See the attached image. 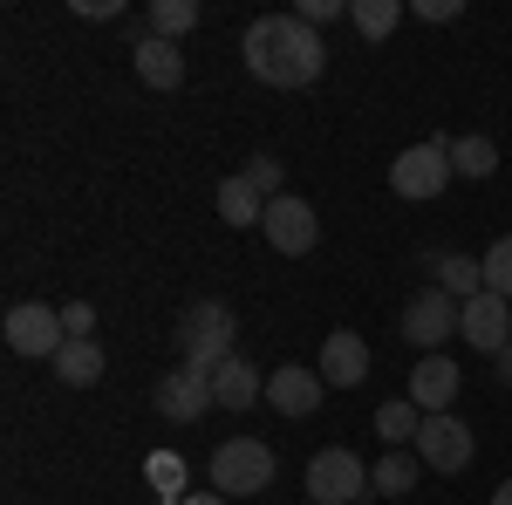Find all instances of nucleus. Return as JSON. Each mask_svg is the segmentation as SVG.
Listing matches in <instances>:
<instances>
[{"mask_svg": "<svg viewBox=\"0 0 512 505\" xmlns=\"http://www.w3.org/2000/svg\"><path fill=\"white\" fill-rule=\"evenodd\" d=\"M246 69L267 82V89H308L328 69V48H321V28H308L301 14H260L246 41H239Z\"/></svg>", "mask_w": 512, "mask_h": 505, "instance_id": "obj_1", "label": "nucleus"}, {"mask_svg": "<svg viewBox=\"0 0 512 505\" xmlns=\"http://www.w3.org/2000/svg\"><path fill=\"white\" fill-rule=\"evenodd\" d=\"M205 471H212V492L219 499H260L274 485L280 458H274V444H260V437H226Z\"/></svg>", "mask_w": 512, "mask_h": 505, "instance_id": "obj_2", "label": "nucleus"}, {"mask_svg": "<svg viewBox=\"0 0 512 505\" xmlns=\"http://www.w3.org/2000/svg\"><path fill=\"white\" fill-rule=\"evenodd\" d=\"M233 335H239V321L226 301H192V308L178 314V355L192 362V369H219V362H233Z\"/></svg>", "mask_w": 512, "mask_h": 505, "instance_id": "obj_3", "label": "nucleus"}, {"mask_svg": "<svg viewBox=\"0 0 512 505\" xmlns=\"http://www.w3.org/2000/svg\"><path fill=\"white\" fill-rule=\"evenodd\" d=\"M458 171H451V137L437 130V137H424V144H410V151H396V164H390V192L396 198H437L444 185H451Z\"/></svg>", "mask_w": 512, "mask_h": 505, "instance_id": "obj_4", "label": "nucleus"}, {"mask_svg": "<svg viewBox=\"0 0 512 505\" xmlns=\"http://www.w3.org/2000/svg\"><path fill=\"white\" fill-rule=\"evenodd\" d=\"M362 492H369V465L349 444H328V451L308 458V499L315 505H355Z\"/></svg>", "mask_w": 512, "mask_h": 505, "instance_id": "obj_5", "label": "nucleus"}, {"mask_svg": "<svg viewBox=\"0 0 512 505\" xmlns=\"http://www.w3.org/2000/svg\"><path fill=\"white\" fill-rule=\"evenodd\" d=\"M458 314H465V301H451V294L431 280V287L403 308V342H410L417 355H444V342L458 335Z\"/></svg>", "mask_w": 512, "mask_h": 505, "instance_id": "obj_6", "label": "nucleus"}, {"mask_svg": "<svg viewBox=\"0 0 512 505\" xmlns=\"http://www.w3.org/2000/svg\"><path fill=\"white\" fill-rule=\"evenodd\" d=\"M0 335H7V349H14V355H35V362H55L62 342H69L62 308H41V301H14L7 321H0Z\"/></svg>", "mask_w": 512, "mask_h": 505, "instance_id": "obj_7", "label": "nucleus"}, {"mask_svg": "<svg viewBox=\"0 0 512 505\" xmlns=\"http://www.w3.org/2000/svg\"><path fill=\"white\" fill-rule=\"evenodd\" d=\"M212 403H219V396H212V376H205V369H192V362L164 369L158 383H151V410H158L164 424H198Z\"/></svg>", "mask_w": 512, "mask_h": 505, "instance_id": "obj_8", "label": "nucleus"}, {"mask_svg": "<svg viewBox=\"0 0 512 505\" xmlns=\"http://www.w3.org/2000/svg\"><path fill=\"white\" fill-rule=\"evenodd\" d=\"M260 233H267V246H274V253L301 260V253H315V246H321V219H315V205H308V198L280 192V198H267Z\"/></svg>", "mask_w": 512, "mask_h": 505, "instance_id": "obj_9", "label": "nucleus"}, {"mask_svg": "<svg viewBox=\"0 0 512 505\" xmlns=\"http://www.w3.org/2000/svg\"><path fill=\"white\" fill-rule=\"evenodd\" d=\"M472 451H478V437H472V424H458L451 410L444 417H424V430H417V458H424V471H465L472 465Z\"/></svg>", "mask_w": 512, "mask_h": 505, "instance_id": "obj_10", "label": "nucleus"}, {"mask_svg": "<svg viewBox=\"0 0 512 505\" xmlns=\"http://www.w3.org/2000/svg\"><path fill=\"white\" fill-rule=\"evenodd\" d=\"M458 335L472 342L478 355H506L512 342V301H499V294H478V301H465V314H458Z\"/></svg>", "mask_w": 512, "mask_h": 505, "instance_id": "obj_11", "label": "nucleus"}, {"mask_svg": "<svg viewBox=\"0 0 512 505\" xmlns=\"http://www.w3.org/2000/svg\"><path fill=\"white\" fill-rule=\"evenodd\" d=\"M458 389H465V376H458V362L451 355H417V369H410V403L424 410V417H444L451 403H458Z\"/></svg>", "mask_w": 512, "mask_h": 505, "instance_id": "obj_12", "label": "nucleus"}, {"mask_svg": "<svg viewBox=\"0 0 512 505\" xmlns=\"http://www.w3.org/2000/svg\"><path fill=\"white\" fill-rule=\"evenodd\" d=\"M328 383H321V369H301V362H280L274 376H267V403H274L280 417H315Z\"/></svg>", "mask_w": 512, "mask_h": 505, "instance_id": "obj_13", "label": "nucleus"}, {"mask_svg": "<svg viewBox=\"0 0 512 505\" xmlns=\"http://www.w3.org/2000/svg\"><path fill=\"white\" fill-rule=\"evenodd\" d=\"M369 342L355 335V328H335L328 342H321V383L328 389H355V383H369Z\"/></svg>", "mask_w": 512, "mask_h": 505, "instance_id": "obj_14", "label": "nucleus"}, {"mask_svg": "<svg viewBox=\"0 0 512 505\" xmlns=\"http://www.w3.org/2000/svg\"><path fill=\"white\" fill-rule=\"evenodd\" d=\"M130 62H137V82H144V89H185V55H178V41H158L144 28L137 48H130Z\"/></svg>", "mask_w": 512, "mask_h": 505, "instance_id": "obj_15", "label": "nucleus"}, {"mask_svg": "<svg viewBox=\"0 0 512 505\" xmlns=\"http://www.w3.org/2000/svg\"><path fill=\"white\" fill-rule=\"evenodd\" d=\"M212 396H219V410H253V403L267 396V383H260V369H253L246 355H233V362L212 369Z\"/></svg>", "mask_w": 512, "mask_h": 505, "instance_id": "obj_16", "label": "nucleus"}, {"mask_svg": "<svg viewBox=\"0 0 512 505\" xmlns=\"http://www.w3.org/2000/svg\"><path fill=\"white\" fill-rule=\"evenodd\" d=\"M48 369H55V383L89 389V383H103L110 362H103V342H96V335H76V342H62V355H55Z\"/></svg>", "mask_w": 512, "mask_h": 505, "instance_id": "obj_17", "label": "nucleus"}, {"mask_svg": "<svg viewBox=\"0 0 512 505\" xmlns=\"http://www.w3.org/2000/svg\"><path fill=\"white\" fill-rule=\"evenodd\" d=\"M431 273L451 301H478L485 294V260H472V253H431Z\"/></svg>", "mask_w": 512, "mask_h": 505, "instance_id": "obj_18", "label": "nucleus"}, {"mask_svg": "<svg viewBox=\"0 0 512 505\" xmlns=\"http://www.w3.org/2000/svg\"><path fill=\"white\" fill-rule=\"evenodd\" d=\"M417 430H424V410L410 403V396H396L376 410V437L390 444V451H417Z\"/></svg>", "mask_w": 512, "mask_h": 505, "instance_id": "obj_19", "label": "nucleus"}, {"mask_svg": "<svg viewBox=\"0 0 512 505\" xmlns=\"http://www.w3.org/2000/svg\"><path fill=\"white\" fill-rule=\"evenodd\" d=\"M417 478H424V458H417V451H390V458H376V465H369V492H383V499H403Z\"/></svg>", "mask_w": 512, "mask_h": 505, "instance_id": "obj_20", "label": "nucleus"}, {"mask_svg": "<svg viewBox=\"0 0 512 505\" xmlns=\"http://www.w3.org/2000/svg\"><path fill=\"white\" fill-rule=\"evenodd\" d=\"M451 171L485 185V178L499 171V144H492V137H451Z\"/></svg>", "mask_w": 512, "mask_h": 505, "instance_id": "obj_21", "label": "nucleus"}, {"mask_svg": "<svg viewBox=\"0 0 512 505\" xmlns=\"http://www.w3.org/2000/svg\"><path fill=\"white\" fill-rule=\"evenodd\" d=\"M219 219H226V226H260V219H267V198L253 192L246 178H226V185H219Z\"/></svg>", "mask_w": 512, "mask_h": 505, "instance_id": "obj_22", "label": "nucleus"}, {"mask_svg": "<svg viewBox=\"0 0 512 505\" xmlns=\"http://www.w3.org/2000/svg\"><path fill=\"white\" fill-rule=\"evenodd\" d=\"M349 21L362 41H383L396 35V21H403V0H349Z\"/></svg>", "mask_w": 512, "mask_h": 505, "instance_id": "obj_23", "label": "nucleus"}, {"mask_svg": "<svg viewBox=\"0 0 512 505\" xmlns=\"http://www.w3.org/2000/svg\"><path fill=\"white\" fill-rule=\"evenodd\" d=\"M198 28V7L192 0H151V35L158 41H178Z\"/></svg>", "mask_w": 512, "mask_h": 505, "instance_id": "obj_24", "label": "nucleus"}, {"mask_svg": "<svg viewBox=\"0 0 512 505\" xmlns=\"http://www.w3.org/2000/svg\"><path fill=\"white\" fill-rule=\"evenodd\" d=\"M485 294H499V301H512V233L485 246Z\"/></svg>", "mask_w": 512, "mask_h": 505, "instance_id": "obj_25", "label": "nucleus"}, {"mask_svg": "<svg viewBox=\"0 0 512 505\" xmlns=\"http://www.w3.org/2000/svg\"><path fill=\"white\" fill-rule=\"evenodd\" d=\"M239 178H246V185H253L260 198H280V192H287V185H280V164H274V157H253Z\"/></svg>", "mask_w": 512, "mask_h": 505, "instance_id": "obj_26", "label": "nucleus"}, {"mask_svg": "<svg viewBox=\"0 0 512 505\" xmlns=\"http://www.w3.org/2000/svg\"><path fill=\"white\" fill-rule=\"evenodd\" d=\"M144 478L158 485L164 499H178V492H185V465H178V458H151V465H144Z\"/></svg>", "mask_w": 512, "mask_h": 505, "instance_id": "obj_27", "label": "nucleus"}, {"mask_svg": "<svg viewBox=\"0 0 512 505\" xmlns=\"http://www.w3.org/2000/svg\"><path fill=\"white\" fill-rule=\"evenodd\" d=\"M62 328H69V342H76V335H96V308H89V301H69V308H62Z\"/></svg>", "mask_w": 512, "mask_h": 505, "instance_id": "obj_28", "label": "nucleus"}, {"mask_svg": "<svg viewBox=\"0 0 512 505\" xmlns=\"http://www.w3.org/2000/svg\"><path fill=\"white\" fill-rule=\"evenodd\" d=\"M294 14H301L308 28H321V21H335V14H349V0H301Z\"/></svg>", "mask_w": 512, "mask_h": 505, "instance_id": "obj_29", "label": "nucleus"}, {"mask_svg": "<svg viewBox=\"0 0 512 505\" xmlns=\"http://www.w3.org/2000/svg\"><path fill=\"white\" fill-rule=\"evenodd\" d=\"M417 14H424V21H458L465 0H417Z\"/></svg>", "mask_w": 512, "mask_h": 505, "instance_id": "obj_30", "label": "nucleus"}, {"mask_svg": "<svg viewBox=\"0 0 512 505\" xmlns=\"http://www.w3.org/2000/svg\"><path fill=\"white\" fill-rule=\"evenodd\" d=\"M76 14H89V21H117L123 7L117 0H76Z\"/></svg>", "mask_w": 512, "mask_h": 505, "instance_id": "obj_31", "label": "nucleus"}, {"mask_svg": "<svg viewBox=\"0 0 512 505\" xmlns=\"http://www.w3.org/2000/svg\"><path fill=\"white\" fill-rule=\"evenodd\" d=\"M499 383L512 389V342H506V355H499Z\"/></svg>", "mask_w": 512, "mask_h": 505, "instance_id": "obj_32", "label": "nucleus"}, {"mask_svg": "<svg viewBox=\"0 0 512 505\" xmlns=\"http://www.w3.org/2000/svg\"><path fill=\"white\" fill-rule=\"evenodd\" d=\"M492 505H512V478H506V485H499V492H492Z\"/></svg>", "mask_w": 512, "mask_h": 505, "instance_id": "obj_33", "label": "nucleus"}, {"mask_svg": "<svg viewBox=\"0 0 512 505\" xmlns=\"http://www.w3.org/2000/svg\"><path fill=\"white\" fill-rule=\"evenodd\" d=\"M185 505H226V499H219V492H212V499H205V492H198V499H185Z\"/></svg>", "mask_w": 512, "mask_h": 505, "instance_id": "obj_34", "label": "nucleus"}]
</instances>
